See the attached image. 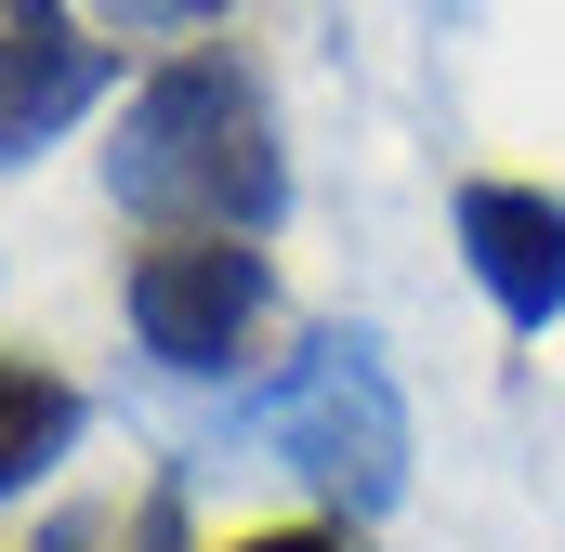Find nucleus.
I'll list each match as a JSON object with an SVG mask.
<instances>
[{
	"mask_svg": "<svg viewBox=\"0 0 565 552\" xmlns=\"http://www.w3.org/2000/svg\"><path fill=\"white\" fill-rule=\"evenodd\" d=\"M106 184L145 224H211V237H277L289 224V145H277V93L250 53L198 40L171 66L132 79V119L106 145Z\"/></svg>",
	"mask_w": 565,
	"mask_h": 552,
	"instance_id": "f257e3e1",
	"label": "nucleus"
},
{
	"mask_svg": "<svg viewBox=\"0 0 565 552\" xmlns=\"http://www.w3.org/2000/svg\"><path fill=\"white\" fill-rule=\"evenodd\" d=\"M264 434H277V460L342 527H382L408 500V395H395V369H382L369 329H316L302 369L264 395Z\"/></svg>",
	"mask_w": 565,
	"mask_h": 552,
	"instance_id": "f03ea898",
	"label": "nucleus"
},
{
	"mask_svg": "<svg viewBox=\"0 0 565 552\" xmlns=\"http://www.w3.org/2000/svg\"><path fill=\"white\" fill-rule=\"evenodd\" d=\"M119 316L171 382H237L264 316H277V264L264 237H211V224H158L119 264Z\"/></svg>",
	"mask_w": 565,
	"mask_h": 552,
	"instance_id": "7ed1b4c3",
	"label": "nucleus"
},
{
	"mask_svg": "<svg viewBox=\"0 0 565 552\" xmlns=\"http://www.w3.org/2000/svg\"><path fill=\"white\" fill-rule=\"evenodd\" d=\"M447 224H460V264L473 289L500 302V329H553L565 316V198L553 184H513V171H473L460 198H447Z\"/></svg>",
	"mask_w": 565,
	"mask_h": 552,
	"instance_id": "20e7f679",
	"label": "nucleus"
},
{
	"mask_svg": "<svg viewBox=\"0 0 565 552\" xmlns=\"http://www.w3.org/2000/svg\"><path fill=\"white\" fill-rule=\"evenodd\" d=\"M106 79H119V53L66 0H0V171L40 158L53 132H79L106 106Z\"/></svg>",
	"mask_w": 565,
	"mask_h": 552,
	"instance_id": "39448f33",
	"label": "nucleus"
},
{
	"mask_svg": "<svg viewBox=\"0 0 565 552\" xmlns=\"http://www.w3.org/2000/svg\"><path fill=\"white\" fill-rule=\"evenodd\" d=\"M79 382L66 369H40V355H0V500H26L66 447H79Z\"/></svg>",
	"mask_w": 565,
	"mask_h": 552,
	"instance_id": "423d86ee",
	"label": "nucleus"
},
{
	"mask_svg": "<svg viewBox=\"0 0 565 552\" xmlns=\"http://www.w3.org/2000/svg\"><path fill=\"white\" fill-rule=\"evenodd\" d=\"M40 552H184V487H171V474L106 487V500L53 513V527H40Z\"/></svg>",
	"mask_w": 565,
	"mask_h": 552,
	"instance_id": "0eeeda50",
	"label": "nucleus"
},
{
	"mask_svg": "<svg viewBox=\"0 0 565 552\" xmlns=\"http://www.w3.org/2000/svg\"><path fill=\"white\" fill-rule=\"evenodd\" d=\"M224 552H355V527L316 513V527H250V540H224Z\"/></svg>",
	"mask_w": 565,
	"mask_h": 552,
	"instance_id": "6e6552de",
	"label": "nucleus"
},
{
	"mask_svg": "<svg viewBox=\"0 0 565 552\" xmlns=\"http://www.w3.org/2000/svg\"><path fill=\"white\" fill-rule=\"evenodd\" d=\"M145 13H171V26H211V13H224V0H145Z\"/></svg>",
	"mask_w": 565,
	"mask_h": 552,
	"instance_id": "1a4fd4ad",
	"label": "nucleus"
}]
</instances>
